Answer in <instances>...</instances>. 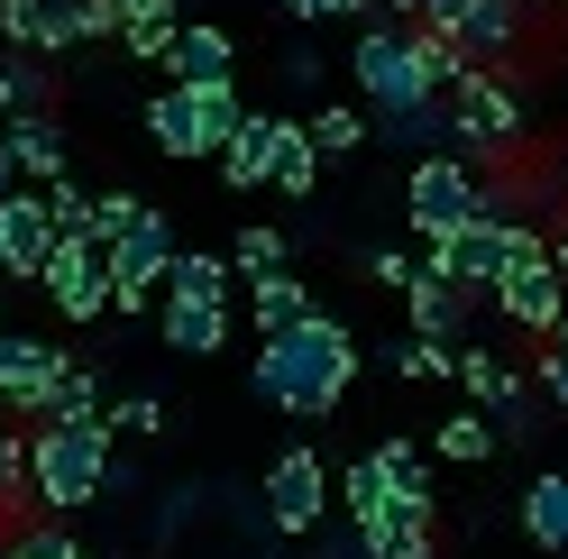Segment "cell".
Segmentation results:
<instances>
[{
    "mask_svg": "<svg viewBox=\"0 0 568 559\" xmlns=\"http://www.w3.org/2000/svg\"><path fill=\"white\" fill-rule=\"evenodd\" d=\"M64 376H74V348L64 339H47V331H10L0 339V413H10L19 431H47Z\"/></svg>",
    "mask_w": 568,
    "mask_h": 559,
    "instance_id": "52a82bcc",
    "label": "cell"
},
{
    "mask_svg": "<svg viewBox=\"0 0 568 559\" xmlns=\"http://www.w3.org/2000/svg\"><path fill=\"white\" fill-rule=\"evenodd\" d=\"M275 120H284V111H247V120H239L230 156H221V184H230V193H275Z\"/></svg>",
    "mask_w": 568,
    "mask_h": 559,
    "instance_id": "d6986e66",
    "label": "cell"
},
{
    "mask_svg": "<svg viewBox=\"0 0 568 559\" xmlns=\"http://www.w3.org/2000/svg\"><path fill=\"white\" fill-rule=\"evenodd\" d=\"M312 312H322V303H312V285H303L294 266L266 275V285H247V331H257V339H284L294 322H312Z\"/></svg>",
    "mask_w": 568,
    "mask_h": 559,
    "instance_id": "44dd1931",
    "label": "cell"
},
{
    "mask_svg": "<svg viewBox=\"0 0 568 559\" xmlns=\"http://www.w3.org/2000/svg\"><path fill=\"white\" fill-rule=\"evenodd\" d=\"M111 431L156 440V431H165V395H148V386H138V395H120V404H111Z\"/></svg>",
    "mask_w": 568,
    "mask_h": 559,
    "instance_id": "8d00e7d4",
    "label": "cell"
},
{
    "mask_svg": "<svg viewBox=\"0 0 568 559\" xmlns=\"http://www.w3.org/2000/svg\"><path fill=\"white\" fill-rule=\"evenodd\" d=\"M275 10L294 19V28H331V19H348V28H367V19H376V0H275Z\"/></svg>",
    "mask_w": 568,
    "mask_h": 559,
    "instance_id": "e575fe53",
    "label": "cell"
},
{
    "mask_svg": "<svg viewBox=\"0 0 568 559\" xmlns=\"http://www.w3.org/2000/svg\"><path fill=\"white\" fill-rule=\"evenodd\" d=\"M230 266L247 275V285H266V275H284V266H294V238H284L275 221H247V230L230 238Z\"/></svg>",
    "mask_w": 568,
    "mask_h": 559,
    "instance_id": "83f0119b",
    "label": "cell"
},
{
    "mask_svg": "<svg viewBox=\"0 0 568 559\" xmlns=\"http://www.w3.org/2000/svg\"><path fill=\"white\" fill-rule=\"evenodd\" d=\"M111 459H120V431L111 423H47L28 431V505L38 514H83L111 496Z\"/></svg>",
    "mask_w": 568,
    "mask_h": 559,
    "instance_id": "3957f363",
    "label": "cell"
},
{
    "mask_svg": "<svg viewBox=\"0 0 568 559\" xmlns=\"http://www.w3.org/2000/svg\"><path fill=\"white\" fill-rule=\"evenodd\" d=\"M367 285H385V294H413V285H422V266L395 248V238H385V248H367Z\"/></svg>",
    "mask_w": 568,
    "mask_h": 559,
    "instance_id": "f35d334b",
    "label": "cell"
},
{
    "mask_svg": "<svg viewBox=\"0 0 568 559\" xmlns=\"http://www.w3.org/2000/svg\"><path fill=\"white\" fill-rule=\"evenodd\" d=\"M275 193L312 202L322 193V148H312V120H275Z\"/></svg>",
    "mask_w": 568,
    "mask_h": 559,
    "instance_id": "cb8c5ba5",
    "label": "cell"
},
{
    "mask_svg": "<svg viewBox=\"0 0 568 559\" xmlns=\"http://www.w3.org/2000/svg\"><path fill=\"white\" fill-rule=\"evenodd\" d=\"M495 449H505V431H495V423H486L477 404L440 413V431H432V459H440V468H486Z\"/></svg>",
    "mask_w": 568,
    "mask_h": 559,
    "instance_id": "603a6c76",
    "label": "cell"
},
{
    "mask_svg": "<svg viewBox=\"0 0 568 559\" xmlns=\"http://www.w3.org/2000/svg\"><path fill=\"white\" fill-rule=\"evenodd\" d=\"M348 386H358V331L339 312H312L284 339H257V358H247V395L284 423H331Z\"/></svg>",
    "mask_w": 568,
    "mask_h": 559,
    "instance_id": "6da1fadb",
    "label": "cell"
},
{
    "mask_svg": "<svg viewBox=\"0 0 568 559\" xmlns=\"http://www.w3.org/2000/svg\"><path fill=\"white\" fill-rule=\"evenodd\" d=\"M404 303H413V339H432V348H468L477 339V303L458 294V285H440L432 266H422V285Z\"/></svg>",
    "mask_w": 568,
    "mask_h": 559,
    "instance_id": "e0dca14e",
    "label": "cell"
},
{
    "mask_svg": "<svg viewBox=\"0 0 568 559\" xmlns=\"http://www.w3.org/2000/svg\"><path fill=\"white\" fill-rule=\"evenodd\" d=\"M174 257H184V238H174V221L148 202V221L111 248V294H156L165 275H174Z\"/></svg>",
    "mask_w": 568,
    "mask_h": 559,
    "instance_id": "4fadbf2b",
    "label": "cell"
},
{
    "mask_svg": "<svg viewBox=\"0 0 568 559\" xmlns=\"http://www.w3.org/2000/svg\"><path fill=\"white\" fill-rule=\"evenodd\" d=\"M275 64H284V83H294V92H322V83H331V55L312 47V38H294V47L275 55Z\"/></svg>",
    "mask_w": 568,
    "mask_h": 559,
    "instance_id": "74e56055",
    "label": "cell"
},
{
    "mask_svg": "<svg viewBox=\"0 0 568 559\" xmlns=\"http://www.w3.org/2000/svg\"><path fill=\"white\" fill-rule=\"evenodd\" d=\"M47 202H55V230L64 238H92V184H55Z\"/></svg>",
    "mask_w": 568,
    "mask_h": 559,
    "instance_id": "ab89813d",
    "label": "cell"
},
{
    "mask_svg": "<svg viewBox=\"0 0 568 559\" xmlns=\"http://www.w3.org/2000/svg\"><path fill=\"white\" fill-rule=\"evenodd\" d=\"M331 496H339V477H331V459H322L312 440L275 449L266 477H257V505H266V532H275V541H312V532L331 522Z\"/></svg>",
    "mask_w": 568,
    "mask_h": 559,
    "instance_id": "8992f818",
    "label": "cell"
},
{
    "mask_svg": "<svg viewBox=\"0 0 568 559\" xmlns=\"http://www.w3.org/2000/svg\"><path fill=\"white\" fill-rule=\"evenodd\" d=\"M10 559H101V550H83L64 522H28V532L10 541Z\"/></svg>",
    "mask_w": 568,
    "mask_h": 559,
    "instance_id": "d590c367",
    "label": "cell"
},
{
    "mask_svg": "<svg viewBox=\"0 0 568 559\" xmlns=\"http://www.w3.org/2000/svg\"><path fill=\"white\" fill-rule=\"evenodd\" d=\"M239 120H247L239 83H221V92H184V83H165V92L148 101V148L174 156V165H221V156H230V138H239Z\"/></svg>",
    "mask_w": 568,
    "mask_h": 559,
    "instance_id": "5b68a950",
    "label": "cell"
},
{
    "mask_svg": "<svg viewBox=\"0 0 568 559\" xmlns=\"http://www.w3.org/2000/svg\"><path fill=\"white\" fill-rule=\"evenodd\" d=\"M165 294H174V303H230V294H239V266H230L221 248H184L174 275H165Z\"/></svg>",
    "mask_w": 568,
    "mask_h": 559,
    "instance_id": "d4e9b609",
    "label": "cell"
},
{
    "mask_svg": "<svg viewBox=\"0 0 568 559\" xmlns=\"http://www.w3.org/2000/svg\"><path fill=\"white\" fill-rule=\"evenodd\" d=\"M0 285H10V257H0Z\"/></svg>",
    "mask_w": 568,
    "mask_h": 559,
    "instance_id": "7dc6e473",
    "label": "cell"
},
{
    "mask_svg": "<svg viewBox=\"0 0 568 559\" xmlns=\"http://www.w3.org/2000/svg\"><path fill=\"white\" fill-rule=\"evenodd\" d=\"M449 129H458V156L468 165H514L523 156V83L468 74L449 92Z\"/></svg>",
    "mask_w": 568,
    "mask_h": 559,
    "instance_id": "ba28073f",
    "label": "cell"
},
{
    "mask_svg": "<svg viewBox=\"0 0 568 559\" xmlns=\"http://www.w3.org/2000/svg\"><path fill=\"white\" fill-rule=\"evenodd\" d=\"M376 138V120L358 111V101H322V111H312V148H322V165H339V156H358Z\"/></svg>",
    "mask_w": 568,
    "mask_h": 559,
    "instance_id": "4316f807",
    "label": "cell"
},
{
    "mask_svg": "<svg viewBox=\"0 0 568 559\" xmlns=\"http://www.w3.org/2000/svg\"><path fill=\"white\" fill-rule=\"evenodd\" d=\"M0 129H10L19 184H38V193L74 184V148H64V120H55V111H28V120H0Z\"/></svg>",
    "mask_w": 568,
    "mask_h": 559,
    "instance_id": "2e32d148",
    "label": "cell"
},
{
    "mask_svg": "<svg viewBox=\"0 0 568 559\" xmlns=\"http://www.w3.org/2000/svg\"><path fill=\"white\" fill-rule=\"evenodd\" d=\"M0 339H10V322H0Z\"/></svg>",
    "mask_w": 568,
    "mask_h": 559,
    "instance_id": "681fc988",
    "label": "cell"
},
{
    "mask_svg": "<svg viewBox=\"0 0 568 559\" xmlns=\"http://www.w3.org/2000/svg\"><path fill=\"white\" fill-rule=\"evenodd\" d=\"M559 312H568V275H559L550 257H531V266H514L505 285H495V322L523 331V339H541V348H550V331H559Z\"/></svg>",
    "mask_w": 568,
    "mask_h": 559,
    "instance_id": "7c38bea8",
    "label": "cell"
},
{
    "mask_svg": "<svg viewBox=\"0 0 568 559\" xmlns=\"http://www.w3.org/2000/svg\"><path fill=\"white\" fill-rule=\"evenodd\" d=\"M156 10H184V0H120V19H156Z\"/></svg>",
    "mask_w": 568,
    "mask_h": 559,
    "instance_id": "f6af8a7d",
    "label": "cell"
},
{
    "mask_svg": "<svg viewBox=\"0 0 568 559\" xmlns=\"http://www.w3.org/2000/svg\"><path fill=\"white\" fill-rule=\"evenodd\" d=\"M505 184L495 174H477L468 156H432V165H404V221H413V238L422 248H440V238H458V230H477V221H495L505 212ZM514 221V212H505Z\"/></svg>",
    "mask_w": 568,
    "mask_h": 559,
    "instance_id": "277c9868",
    "label": "cell"
},
{
    "mask_svg": "<svg viewBox=\"0 0 568 559\" xmlns=\"http://www.w3.org/2000/svg\"><path fill=\"white\" fill-rule=\"evenodd\" d=\"M184 28H193L184 10H156V19H129V28H120V55H129V64H174V38H184Z\"/></svg>",
    "mask_w": 568,
    "mask_h": 559,
    "instance_id": "f546056e",
    "label": "cell"
},
{
    "mask_svg": "<svg viewBox=\"0 0 568 559\" xmlns=\"http://www.w3.org/2000/svg\"><path fill=\"white\" fill-rule=\"evenodd\" d=\"M28 111H47V74L38 55H10L0 64V120H28Z\"/></svg>",
    "mask_w": 568,
    "mask_h": 559,
    "instance_id": "836d02e7",
    "label": "cell"
},
{
    "mask_svg": "<svg viewBox=\"0 0 568 559\" xmlns=\"http://www.w3.org/2000/svg\"><path fill=\"white\" fill-rule=\"evenodd\" d=\"M376 468H385V486H395V505L440 514V459L422 440H376Z\"/></svg>",
    "mask_w": 568,
    "mask_h": 559,
    "instance_id": "7402d4cb",
    "label": "cell"
},
{
    "mask_svg": "<svg viewBox=\"0 0 568 559\" xmlns=\"http://www.w3.org/2000/svg\"><path fill=\"white\" fill-rule=\"evenodd\" d=\"M230 322H239V303H156V348H174V358H221L230 348Z\"/></svg>",
    "mask_w": 568,
    "mask_h": 559,
    "instance_id": "5bb4252c",
    "label": "cell"
},
{
    "mask_svg": "<svg viewBox=\"0 0 568 559\" xmlns=\"http://www.w3.org/2000/svg\"><path fill=\"white\" fill-rule=\"evenodd\" d=\"M385 367L404 376V386H440V376H458V348H432V339H385Z\"/></svg>",
    "mask_w": 568,
    "mask_h": 559,
    "instance_id": "4dcf8cb0",
    "label": "cell"
},
{
    "mask_svg": "<svg viewBox=\"0 0 568 559\" xmlns=\"http://www.w3.org/2000/svg\"><path fill=\"white\" fill-rule=\"evenodd\" d=\"M138 221H148V193H129V184L92 193V248H101V257H111V248H120V238H129Z\"/></svg>",
    "mask_w": 568,
    "mask_h": 559,
    "instance_id": "1f68e13d",
    "label": "cell"
},
{
    "mask_svg": "<svg viewBox=\"0 0 568 559\" xmlns=\"http://www.w3.org/2000/svg\"><path fill=\"white\" fill-rule=\"evenodd\" d=\"M64 248V230H55V202L38 184H19L10 202H0V257H10V285H47V266Z\"/></svg>",
    "mask_w": 568,
    "mask_h": 559,
    "instance_id": "8fae6325",
    "label": "cell"
},
{
    "mask_svg": "<svg viewBox=\"0 0 568 559\" xmlns=\"http://www.w3.org/2000/svg\"><path fill=\"white\" fill-rule=\"evenodd\" d=\"M550 348H559V358H568V312H559V331H550Z\"/></svg>",
    "mask_w": 568,
    "mask_h": 559,
    "instance_id": "bcb514c9",
    "label": "cell"
},
{
    "mask_svg": "<svg viewBox=\"0 0 568 559\" xmlns=\"http://www.w3.org/2000/svg\"><path fill=\"white\" fill-rule=\"evenodd\" d=\"M514 522H523V541L541 550V559H568V468H541L523 486V505H514Z\"/></svg>",
    "mask_w": 568,
    "mask_h": 559,
    "instance_id": "ac0fdd59",
    "label": "cell"
},
{
    "mask_svg": "<svg viewBox=\"0 0 568 559\" xmlns=\"http://www.w3.org/2000/svg\"><path fill=\"white\" fill-rule=\"evenodd\" d=\"M165 83H184V92H221V83H239V38H230L221 19H193L184 38H174Z\"/></svg>",
    "mask_w": 568,
    "mask_h": 559,
    "instance_id": "9a60e30c",
    "label": "cell"
},
{
    "mask_svg": "<svg viewBox=\"0 0 568 559\" xmlns=\"http://www.w3.org/2000/svg\"><path fill=\"white\" fill-rule=\"evenodd\" d=\"M468 10H477V0H422V28H458Z\"/></svg>",
    "mask_w": 568,
    "mask_h": 559,
    "instance_id": "b9f144b4",
    "label": "cell"
},
{
    "mask_svg": "<svg viewBox=\"0 0 568 559\" xmlns=\"http://www.w3.org/2000/svg\"><path fill=\"white\" fill-rule=\"evenodd\" d=\"M339 64H348V92H358L367 120H413V111H432V101H449L440 92V38H432V28L367 19Z\"/></svg>",
    "mask_w": 568,
    "mask_h": 559,
    "instance_id": "7a4b0ae2",
    "label": "cell"
},
{
    "mask_svg": "<svg viewBox=\"0 0 568 559\" xmlns=\"http://www.w3.org/2000/svg\"><path fill=\"white\" fill-rule=\"evenodd\" d=\"M202 514H211V486H193V477L156 486V514H148V550H174V541H184Z\"/></svg>",
    "mask_w": 568,
    "mask_h": 559,
    "instance_id": "484cf974",
    "label": "cell"
},
{
    "mask_svg": "<svg viewBox=\"0 0 568 559\" xmlns=\"http://www.w3.org/2000/svg\"><path fill=\"white\" fill-rule=\"evenodd\" d=\"M19 193V156H10V129H0V202Z\"/></svg>",
    "mask_w": 568,
    "mask_h": 559,
    "instance_id": "7bdbcfd3",
    "label": "cell"
},
{
    "mask_svg": "<svg viewBox=\"0 0 568 559\" xmlns=\"http://www.w3.org/2000/svg\"><path fill=\"white\" fill-rule=\"evenodd\" d=\"M550 266L568 275V202H559V230H550Z\"/></svg>",
    "mask_w": 568,
    "mask_h": 559,
    "instance_id": "ee69618b",
    "label": "cell"
},
{
    "mask_svg": "<svg viewBox=\"0 0 568 559\" xmlns=\"http://www.w3.org/2000/svg\"><path fill=\"white\" fill-rule=\"evenodd\" d=\"M385 505H395V486H385L376 449H358V459H339V514H348V522H376Z\"/></svg>",
    "mask_w": 568,
    "mask_h": 559,
    "instance_id": "f1b7e54d",
    "label": "cell"
},
{
    "mask_svg": "<svg viewBox=\"0 0 568 559\" xmlns=\"http://www.w3.org/2000/svg\"><path fill=\"white\" fill-rule=\"evenodd\" d=\"M38 294H47V312H55V322H74V331L111 322V257H101L92 238H64Z\"/></svg>",
    "mask_w": 568,
    "mask_h": 559,
    "instance_id": "30bf717a",
    "label": "cell"
},
{
    "mask_svg": "<svg viewBox=\"0 0 568 559\" xmlns=\"http://www.w3.org/2000/svg\"><path fill=\"white\" fill-rule=\"evenodd\" d=\"M247 559H275V550H247Z\"/></svg>",
    "mask_w": 568,
    "mask_h": 559,
    "instance_id": "c3c4849f",
    "label": "cell"
},
{
    "mask_svg": "<svg viewBox=\"0 0 568 559\" xmlns=\"http://www.w3.org/2000/svg\"><path fill=\"white\" fill-rule=\"evenodd\" d=\"M432 38H449V55L468 64V74H505L523 83V47H531V0H477L458 28H432Z\"/></svg>",
    "mask_w": 568,
    "mask_h": 559,
    "instance_id": "9c48e42d",
    "label": "cell"
},
{
    "mask_svg": "<svg viewBox=\"0 0 568 559\" xmlns=\"http://www.w3.org/2000/svg\"><path fill=\"white\" fill-rule=\"evenodd\" d=\"M531 10H541V0H531Z\"/></svg>",
    "mask_w": 568,
    "mask_h": 559,
    "instance_id": "f907efd6",
    "label": "cell"
},
{
    "mask_svg": "<svg viewBox=\"0 0 568 559\" xmlns=\"http://www.w3.org/2000/svg\"><path fill=\"white\" fill-rule=\"evenodd\" d=\"M531 395H541L550 413H568V358H559V348H541V358H531Z\"/></svg>",
    "mask_w": 568,
    "mask_h": 559,
    "instance_id": "60d3db41",
    "label": "cell"
},
{
    "mask_svg": "<svg viewBox=\"0 0 568 559\" xmlns=\"http://www.w3.org/2000/svg\"><path fill=\"white\" fill-rule=\"evenodd\" d=\"M47 19H55V0H0V47L10 55H47Z\"/></svg>",
    "mask_w": 568,
    "mask_h": 559,
    "instance_id": "d6a6232c",
    "label": "cell"
},
{
    "mask_svg": "<svg viewBox=\"0 0 568 559\" xmlns=\"http://www.w3.org/2000/svg\"><path fill=\"white\" fill-rule=\"evenodd\" d=\"M358 541H367V559H440V514L385 505L376 522H358Z\"/></svg>",
    "mask_w": 568,
    "mask_h": 559,
    "instance_id": "ffe728a7",
    "label": "cell"
}]
</instances>
